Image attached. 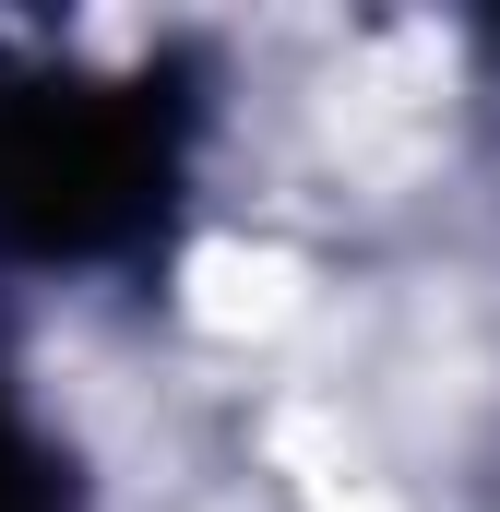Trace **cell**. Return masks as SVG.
<instances>
[{
  "label": "cell",
  "mask_w": 500,
  "mask_h": 512,
  "mask_svg": "<svg viewBox=\"0 0 500 512\" xmlns=\"http://www.w3.org/2000/svg\"><path fill=\"white\" fill-rule=\"evenodd\" d=\"M167 203V131L120 84H12L0 96V239L108 251Z\"/></svg>",
  "instance_id": "6da1fadb"
}]
</instances>
